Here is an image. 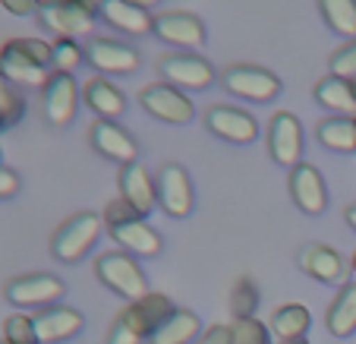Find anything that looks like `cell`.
<instances>
[{"instance_id":"17","label":"cell","mask_w":356,"mask_h":344,"mask_svg":"<svg viewBox=\"0 0 356 344\" xmlns=\"http://www.w3.org/2000/svg\"><path fill=\"white\" fill-rule=\"evenodd\" d=\"M86 325L79 310L73 306H51V310H41L35 316V331H38V341L41 344H60L76 338Z\"/></svg>"},{"instance_id":"33","label":"cell","mask_w":356,"mask_h":344,"mask_svg":"<svg viewBox=\"0 0 356 344\" xmlns=\"http://www.w3.org/2000/svg\"><path fill=\"white\" fill-rule=\"evenodd\" d=\"M230 344H271V329L259 319H236L230 325Z\"/></svg>"},{"instance_id":"23","label":"cell","mask_w":356,"mask_h":344,"mask_svg":"<svg viewBox=\"0 0 356 344\" xmlns=\"http://www.w3.org/2000/svg\"><path fill=\"white\" fill-rule=\"evenodd\" d=\"M202 335V322L193 310H180L177 306L148 338V344H193Z\"/></svg>"},{"instance_id":"28","label":"cell","mask_w":356,"mask_h":344,"mask_svg":"<svg viewBox=\"0 0 356 344\" xmlns=\"http://www.w3.org/2000/svg\"><path fill=\"white\" fill-rule=\"evenodd\" d=\"M318 139L325 149L341 152V155H353L356 152V117H331V120L318 123Z\"/></svg>"},{"instance_id":"10","label":"cell","mask_w":356,"mask_h":344,"mask_svg":"<svg viewBox=\"0 0 356 344\" xmlns=\"http://www.w3.org/2000/svg\"><path fill=\"white\" fill-rule=\"evenodd\" d=\"M139 102H142V108H145L148 114L158 117V120H164V123H189L195 117L193 102H189L186 95H183L180 88H174V86H148V88H142Z\"/></svg>"},{"instance_id":"32","label":"cell","mask_w":356,"mask_h":344,"mask_svg":"<svg viewBox=\"0 0 356 344\" xmlns=\"http://www.w3.org/2000/svg\"><path fill=\"white\" fill-rule=\"evenodd\" d=\"M22 114H26V102H22L19 92L0 76V130L19 123Z\"/></svg>"},{"instance_id":"12","label":"cell","mask_w":356,"mask_h":344,"mask_svg":"<svg viewBox=\"0 0 356 344\" xmlns=\"http://www.w3.org/2000/svg\"><path fill=\"white\" fill-rule=\"evenodd\" d=\"M290 199L306 215H322L325 205H328V187H325V177L318 174V168L296 164L290 171Z\"/></svg>"},{"instance_id":"45","label":"cell","mask_w":356,"mask_h":344,"mask_svg":"<svg viewBox=\"0 0 356 344\" xmlns=\"http://www.w3.org/2000/svg\"><path fill=\"white\" fill-rule=\"evenodd\" d=\"M353 272H356V253H353Z\"/></svg>"},{"instance_id":"16","label":"cell","mask_w":356,"mask_h":344,"mask_svg":"<svg viewBox=\"0 0 356 344\" xmlns=\"http://www.w3.org/2000/svg\"><path fill=\"white\" fill-rule=\"evenodd\" d=\"M152 32H155L161 41L177 45V47H202L205 45V26H202V19L193 13H158Z\"/></svg>"},{"instance_id":"19","label":"cell","mask_w":356,"mask_h":344,"mask_svg":"<svg viewBox=\"0 0 356 344\" xmlns=\"http://www.w3.org/2000/svg\"><path fill=\"white\" fill-rule=\"evenodd\" d=\"M111 237L123 247V253L129 256H145V259H155L161 253V234H158L145 218H136V221L127 224H117L111 228Z\"/></svg>"},{"instance_id":"6","label":"cell","mask_w":356,"mask_h":344,"mask_svg":"<svg viewBox=\"0 0 356 344\" xmlns=\"http://www.w3.org/2000/svg\"><path fill=\"white\" fill-rule=\"evenodd\" d=\"M158 183V203L170 218H189L193 212V180H189L183 164H164L155 177Z\"/></svg>"},{"instance_id":"13","label":"cell","mask_w":356,"mask_h":344,"mask_svg":"<svg viewBox=\"0 0 356 344\" xmlns=\"http://www.w3.org/2000/svg\"><path fill=\"white\" fill-rule=\"evenodd\" d=\"M161 76L174 88H209L215 82V67L205 57L170 54L161 61Z\"/></svg>"},{"instance_id":"42","label":"cell","mask_w":356,"mask_h":344,"mask_svg":"<svg viewBox=\"0 0 356 344\" xmlns=\"http://www.w3.org/2000/svg\"><path fill=\"white\" fill-rule=\"evenodd\" d=\"M127 3H133V7H142V10L158 7V0H127Z\"/></svg>"},{"instance_id":"22","label":"cell","mask_w":356,"mask_h":344,"mask_svg":"<svg viewBox=\"0 0 356 344\" xmlns=\"http://www.w3.org/2000/svg\"><path fill=\"white\" fill-rule=\"evenodd\" d=\"M300 269L322 284H334L343 275V259L341 253L325 247V243H309L300 250Z\"/></svg>"},{"instance_id":"2","label":"cell","mask_w":356,"mask_h":344,"mask_svg":"<svg viewBox=\"0 0 356 344\" xmlns=\"http://www.w3.org/2000/svg\"><path fill=\"white\" fill-rule=\"evenodd\" d=\"M41 26L57 32L60 38H73V35L92 32L95 19H98V0H47L41 3L38 13Z\"/></svg>"},{"instance_id":"37","label":"cell","mask_w":356,"mask_h":344,"mask_svg":"<svg viewBox=\"0 0 356 344\" xmlns=\"http://www.w3.org/2000/svg\"><path fill=\"white\" fill-rule=\"evenodd\" d=\"M101 218H104V228H117V224H127V221H136V212L129 209L127 203H123V199H114V203H108L104 205V212H101Z\"/></svg>"},{"instance_id":"7","label":"cell","mask_w":356,"mask_h":344,"mask_svg":"<svg viewBox=\"0 0 356 344\" xmlns=\"http://www.w3.org/2000/svg\"><path fill=\"white\" fill-rule=\"evenodd\" d=\"M41 98H44V120L51 127L63 130L73 123L76 104H79V88H76V79L70 73H51L47 86L41 88Z\"/></svg>"},{"instance_id":"1","label":"cell","mask_w":356,"mask_h":344,"mask_svg":"<svg viewBox=\"0 0 356 344\" xmlns=\"http://www.w3.org/2000/svg\"><path fill=\"white\" fill-rule=\"evenodd\" d=\"M101 228H104V218L95 215V212H76L73 218L57 228L54 240H51V253L60 263H79L88 250L101 237Z\"/></svg>"},{"instance_id":"26","label":"cell","mask_w":356,"mask_h":344,"mask_svg":"<svg viewBox=\"0 0 356 344\" xmlns=\"http://www.w3.org/2000/svg\"><path fill=\"white\" fill-rule=\"evenodd\" d=\"M316 102L341 117H356V92H353V82H347V79L325 76L316 86Z\"/></svg>"},{"instance_id":"9","label":"cell","mask_w":356,"mask_h":344,"mask_svg":"<svg viewBox=\"0 0 356 344\" xmlns=\"http://www.w3.org/2000/svg\"><path fill=\"white\" fill-rule=\"evenodd\" d=\"M117 183H120V199L136 212V215L139 218L152 215V209H155V203H158V183L152 180L145 164L142 162L123 164Z\"/></svg>"},{"instance_id":"18","label":"cell","mask_w":356,"mask_h":344,"mask_svg":"<svg viewBox=\"0 0 356 344\" xmlns=\"http://www.w3.org/2000/svg\"><path fill=\"white\" fill-rule=\"evenodd\" d=\"M174 310H177V306L170 304L168 294H145V297L133 300V304H129L120 316L127 319V322L148 341V338H152V331H155Z\"/></svg>"},{"instance_id":"14","label":"cell","mask_w":356,"mask_h":344,"mask_svg":"<svg viewBox=\"0 0 356 344\" xmlns=\"http://www.w3.org/2000/svg\"><path fill=\"white\" fill-rule=\"evenodd\" d=\"M86 61L92 63L98 73H133L139 67V54L136 47L123 45V41H111V38H92L86 45Z\"/></svg>"},{"instance_id":"48","label":"cell","mask_w":356,"mask_h":344,"mask_svg":"<svg viewBox=\"0 0 356 344\" xmlns=\"http://www.w3.org/2000/svg\"><path fill=\"white\" fill-rule=\"evenodd\" d=\"M38 3H47V0H38Z\"/></svg>"},{"instance_id":"11","label":"cell","mask_w":356,"mask_h":344,"mask_svg":"<svg viewBox=\"0 0 356 344\" xmlns=\"http://www.w3.org/2000/svg\"><path fill=\"white\" fill-rule=\"evenodd\" d=\"M92 146L101 158L117 162L120 168L123 164L139 162V146H136V139L123 127H117L114 120H95L92 123Z\"/></svg>"},{"instance_id":"43","label":"cell","mask_w":356,"mask_h":344,"mask_svg":"<svg viewBox=\"0 0 356 344\" xmlns=\"http://www.w3.org/2000/svg\"><path fill=\"white\" fill-rule=\"evenodd\" d=\"M347 224H350V228L356 230V203H353V205H350V209H347Z\"/></svg>"},{"instance_id":"34","label":"cell","mask_w":356,"mask_h":344,"mask_svg":"<svg viewBox=\"0 0 356 344\" xmlns=\"http://www.w3.org/2000/svg\"><path fill=\"white\" fill-rule=\"evenodd\" d=\"M3 341L13 344H41L38 331H35V316H26V313H13L3 322Z\"/></svg>"},{"instance_id":"39","label":"cell","mask_w":356,"mask_h":344,"mask_svg":"<svg viewBox=\"0 0 356 344\" xmlns=\"http://www.w3.org/2000/svg\"><path fill=\"white\" fill-rule=\"evenodd\" d=\"M193 344H230V325H209Z\"/></svg>"},{"instance_id":"29","label":"cell","mask_w":356,"mask_h":344,"mask_svg":"<svg viewBox=\"0 0 356 344\" xmlns=\"http://www.w3.org/2000/svg\"><path fill=\"white\" fill-rule=\"evenodd\" d=\"M318 10L331 32L356 41V0H318Z\"/></svg>"},{"instance_id":"15","label":"cell","mask_w":356,"mask_h":344,"mask_svg":"<svg viewBox=\"0 0 356 344\" xmlns=\"http://www.w3.org/2000/svg\"><path fill=\"white\" fill-rule=\"evenodd\" d=\"M205 123H209V130L215 136H221V139H227V142H236V146H246V142L259 139V123H256V117L246 114V111L218 104V108H211L209 114H205Z\"/></svg>"},{"instance_id":"24","label":"cell","mask_w":356,"mask_h":344,"mask_svg":"<svg viewBox=\"0 0 356 344\" xmlns=\"http://www.w3.org/2000/svg\"><path fill=\"white\" fill-rule=\"evenodd\" d=\"M86 104L98 114V120H114L117 117L127 114V98H123L120 92H117L114 86H111L104 76H95V79H88L86 86Z\"/></svg>"},{"instance_id":"21","label":"cell","mask_w":356,"mask_h":344,"mask_svg":"<svg viewBox=\"0 0 356 344\" xmlns=\"http://www.w3.org/2000/svg\"><path fill=\"white\" fill-rule=\"evenodd\" d=\"M0 76L7 82H16V86H32V88H44L47 79H51V70L32 63L29 57H22L13 45L0 47Z\"/></svg>"},{"instance_id":"44","label":"cell","mask_w":356,"mask_h":344,"mask_svg":"<svg viewBox=\"0 0 356 344\" xmlns=\"http://www.w3.org/2000/svg\"><path fill=\"white\" fill-rule=\"evenodd\" d=\"M290 344H309V341H306V338H302V341H290Z\"/></svg>"},{"instance_id":"41","label":"cell","mask_w":356,"mask_h":344,"mask_svg":"<svg viewBox=\"0 0 356 344\" xmlns=\"http://www.w3.org/2000/svg\"><path fill=\"white\" fill-rule=\"evenodd\" d=\"M0 7L13 16H32V13H38L41 3L38 0H0Z\"/></svg>"},{"instance_id":"46","label":"cell","mask_w":356,"mask_h":344,"mask_svg":"<svg viewBox=\"0 0 356 344\" xmlns=\"http://www.w3.org/2000/svg\"><path fill=\"white\" fill-rule=\"evenodd\" d=\"M0 344H13V341H3V338H0Z\"/></svg>"},{"instance_id":"49","label":"cell","mask_w":356,"mask_h":344,"mask_svg":"<svg viewBox=\"0 0 356 344\" xmlns=\"http://www.w3.org/2000/svg\"><path fill=\"white\" fill-rule=\"evenodd\" d=\"M0 158H3V152H0Z\"/></svg>"},{"instance_id":"40","label":"cell","mask_w":356,"mask_h":344,"mask_svg":"<svg viewBox=\"0 0 356 344\" xmlns=\"http://www.w3.org/2000/svg\"><path fill=\"white\" fill-rule=\"evenodd\" d=\"M16 193H19V174L0 164V199H10Z\"/></svg>"},{"instance_id":"5","label":"cell","mask_w":356,"mask_h":344,"mask_svg":"<svg viewBox=\"0 0 356 344\" xmlns=\"http://www.w3.org/2000/svg\"><path fill=\"white\" fill-rule=\"evenodd\" d=\"M268 152L281 168L293 171L296 164H302V127L290 111L271 117L268 123Z\"/></svg>"},{"instance_id":"47","label":"cell","mask_w":356,"mask_h":344,"mask_svg":"<svg viewBox=\"0 0 356 344\" xmlns=\"http://www.w3.org/2000/svg\"><path fill=\"white\" fill-rule=\"evenodd\" d=\"M353 92H356V79H353Z\"/></svg>"},{"instance_id":"4","label":"cell","mask_w":356,"mask_h":344,"mask_svg":"<svg viewBox=\"0 0 356 344\" xmlns=\"http://www.w3.org/2000/svg\"><path fill=\"white\" fill-rule=\"evenodd\" d=\"M221 82L230 95L246 98V102H259V104L277 98V92H281V79H277L275 73H268V70H262V67H249V63L230 67Z\"/></svg>"},{"instance_id":"38","label":"cell","mask_w":356,"mask_h":344,"mask_svg":"<svg viewBox=\"0 0 356 344\" xmlns=\"http://www.w3.org/2000/svg\"><path fill=\"white\" fill-rule=\"evenodd\" d=\"M108 344H145V338H142L123 316H117V322L111 325V331H108Z\"/></svg>"},{"instance_id":"3","label":"cell","mask_w":356,"mask_h":344,"mask_svg":"<svg viewBox=\"0 0 356 344\" xmlns=\"http://www.w3.org/2000/svg\"><path fill=\"white\" fill-rule=\"evenodd\" d=\"M95 275L104 288H111L114 294L127 297L129 304L148 294V281H145V272L139 269L129 253H101L95 259Z\"/></svg>"},{"instance_id":"27","label":"cell","mask_w":356,"mask_h":344,"mask_svg":"<svg viewBox=\"0 0 356 344\" xmlns=\"http://www.w3.org/2000/svg\"><path fill=\"white\" fill-rule=\"evenodd\" d=\"M325 325L334 338H347L356 331V284H343L334 304L325 313Z\"/></svg>"},{"instance_id":"36","label":"cell","mask_w":356,"mask_h":344,"mask_svg":"<svg viewBox=\"0 0 356 344\" xmlns=\"http://www.w3.org/2000/svg\"><path fill=\"white\" fill-rule=\"evenodd\" d=\"M331 76L347 79V82L356 79V41H347V45L331 57Z\"/></svg>"},{"instance_id":"20","label":"cell","mask_w":356,"mask_h":344,"mask_svg":"<svg viewBox=\"0 0 356 344\" xmlns=\"http://www.w3.org/2000/svg\"><path fill=\"white\" fill-rule=\"evenodd\" d=\"M98 16L127 35H148L155 29V16L127 0H98Z\"/></svg>"},{"instance_id":"30","label":"cell","mask_w":356,"mask_h":344,"mask_svg":"<svg viewBox=\"0 0 356 344\" xmlns=\"http://www.w3.org/2000/svg\"><path fill=\"white\" fill-rule=\"evenodd\" d=\"M259 310V288L252 278H240L230 290V313H234V322L236 319H256Z\"/></svg>"},{"instance_id":"35","label":"cell","mask_w":356,"mask_h":344,"mask_svg":"<svg viewBox=\"0 0 356 344\" xmlns=\"http://www.w3.org/2000/svg\"><path fill=\"white\" fill-rule=\"evenodd\" d=\"M10 45H13L22 57L38 63V67H51V63H54V47L41 38H10Z\"/></svg>"},{"instance_id":"31","label":"cell","mask_w":356,"mask_h":344,"mask_svg":"<svg viewBox=\"0 0 356 344\" xmlns=\"http://www.w3.org/2000/svg\"><path fill=\"white\" fill-rule=\"evenodd\" d=\"M86 63V47L76 45V38H57L54 45V73H70L73 76L76 70Z\"/></svg>"},{"instance_id":"25","label":"cell","mask_w":356,"mask_h":344,"mask_svg":"<svg viewBox=\"0 0 356 344\" xmlns=\"http://www.w3.org/2000/svg\"><path fill=\"white\" fill-rule=\"evenodd\" d=\"M312 325V316L309 310L302 304H284L275 310V316H271V335H277V341L290 344V341H302V335L309 331Z\"/></svg>"},{"instance_id":"8","label":"cell","mask_w":356,"mask_h":344,"mask_svg":"<svg viewBox=\"0 0 356 344\" xmlns=\"http://www.w3.org/2000/svg\"><path fill=\"white\" fill-rule=\"evenodd\" d=\"M63 281L57 275H22L7 284V300L13 306H54L63 297Z\"/></svg>"}]
</instances>
